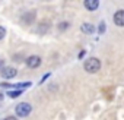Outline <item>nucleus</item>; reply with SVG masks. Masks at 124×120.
<instances>
[{
  "label": "nucleus",
  "mask_w": 124,
  "mask_h": 120,
  "mask_svg": "<svg viewBox=\"0 0 124 120\" xmlns=\"http://www.w3.org/2000/svg\"><path fill=\"white\" fill-rule=\"evenodd\" d=\"M83 69H85L88 73H96V72L101 69V60L96 59V57L88 59L86 62L83 63Z\"/></svg>",
  "instance_id": "f257e3e1"
},
{
  "label": "nucleus",
  "mask_w": 124,
  "mask_h": 120,
  "mask_svg": "<svg viewBox=\"0 0 124 120\" xmlns=\"http://www.w3.org/2000/svg\"><path fill=\"white\" fill-rule=\"evenodd\" d=\"M31 111H32V105L28 103H19L15 107V113L18 117H26L28 114H31Z\"/></svg>",
  "instance_id": "f03ea898"
},
{
  "label": "nucleus",
  "mask_w": 124,
  "mask_h": 120,
  "mask_svg": "<svg viewBox=\"0 0 124 120\" xmlns=\"http://www.w3.org/2000/svg\"><path fill=\"white\" fill-rule=\"evenodd\" d=\"M0 73H2V76H3L5 79H12V78H15V76L18 75V70H16L15 68L8 66V68H3Z\"/></svg>",
  "instance_id": "7ed1b4c3"
},
{
  "label": "nucleus",
  "mask_w": 124,
  "mask_h": 120,
  "mask_svg": "<svg viewBox=\"0 0 124 120\" xmlns=\"http://www.w3.org/2000/svg\"><path fill=\"white\" fill-rule=\"evenodd\" d=\"M26 65H28V68H31V69L38 68V66L41 65V57H39V56H29V57L26 59Z\"/></svg>",
  "instance_id": "20e7f679"
},
{
  "label": "nucleus",
  "mask_w": 124,
  "mask_h": 120,
  "mask_svg": "<svg viewBox=\"0 0 124 120\" xmlns=\"http://www.w3.org/2000/svg\"><path fill=\"white\" fill-rule=\"evenodd\" d=\"M114 24L117 26H124V9H120L114 13Z\"/></svg>",
  "instance_id": "39448f33"
},
{
  "label": "nucleus",
  "mask_w": 124,
  "mask_h": 120,
  "mask_svg": "<svg viewBox=\"0 0 124 120\" xmlns=\"http://www.w3.org/2000/svg\"><path fill=\"white\" fill-rule=\"evenodd\" d=\"M85 8L89 10V12H92V10H96L98 8H99V2L98 0H85Z\"/></svg>",
  "instance_id": "423d86ee"
},
{
  "label": "nucleus",
  "mask_w": 124,
  "mask_h": 120,
  "mask_svg": "<svg viewBox=\"0 0 124 120\" xmlns=\"http://www.w3.org/2000/svg\"><path fill=\"white\" fill-rule=\"evenodd\" d=\"M80 29H82V32H85V34H93V32H95V26H93L92 24H89V22H83L82 26H80Z\"/></svg>",
  "instance_id": "0eeeda50"
},
{
  "label": "nucleus",
  "mask_w": 124,
  "mask_h": 120,
  "mask_svg": "<svg viewBox=\"0 0 124 120\" xmlns=\"http://www.w3.org/2000/svg\"><path fill=\"white\" fill-rule=\"evenodd\" d=\"M22 94H23L22 89H13V91H9V92H8V97H9V98H18V97H21Z\"/></svg>",
  "instance_id": "6e6552de"
},
{
  "label": "nucleus",
  "mask_w": 124,
  "mask_h": 120,
  "mask_svg": "<svg viewBox=\"0 0 124 120\" xmlns=\"http://www.w3.org/2000/svg\"><path fill=\"white\" fill-rule=\"evenodd\" d=\"M57 28H58V31H61V32H63V31H66V29H69L70 28V24L69 22H60L58 25H57Z\"/></svg>",
  "instance_id": "1a4fd4ad"
},
{
  "label": "nucleus",
  "mask_w": 124,
  "mask_h": 120,
  "mask_svg": "<svg viewBox=\"0 0 124 120\" xmlns=\"http://www.w3.org/2000/svg\"><path fill=\"white\" fill-rule=\"evenodd\" d=\"M28 86H31V82H21V84L13 85V88H16V89H25Z\"/></svg>",
  "instance_id": "9d476101"
},
{
  "label": "nucleus",
  "mask_w": 124,
  "mask_h": 120,
  "mask_svg": "<svg viewBox=\"0 0 124 120\" xmlns=\"http://www.w3.org/2000/svg\"><path fill=\"white\" fill-rule=\"evenodd\" d=\"M98 31H99V34H104V32H105V22H101V25H99Z\"/></svg>",
  "instance_id": "9b49d317"
},
{
  "label": "nucleus",
  "mask_w": 124,
  "mask_h": 120,
  "mask_svg": "<svg viewBox=\"0 0 124 120\" xmlns=\"http://www.w3.org/2000/svg\"><path fill=\"white\" fill-rule=\"evenodd\" d=\"M5 35H6V29H5L3 26H0V40H3Z\"/></svg>",
  "instance_id": "f8f14e48"
},
{
  "label": "nucleus",
  "mask_w": 124,
  "mask_h": 120,
  "mask_svg": "<svg viewBox=\"0 0 124 120\" xmlns=\"http://www.w3.org/2000/svg\"><path fill=\"white\" fill-rule=\"evenodd\" d=\"M48 76H50V73H47V75H44V76L41 78V81H39V84H42V82H45V79H47Z\"/></svg>",
  "instance_id": "ddd939ff"
},
{
  "label": "nucleus",
  "mask_w": 124,
  "mask_h": 120,
  "mask_svg": "<svg viewBox=\"0 0 124 120\" xmlns=\"http://www.w3.org/2000/svg\"><path fill=\"white\" fill-rule=\"evenodd\" d=\"M3 120H18L16 117H13V116H8V117H5Z\"/></svg>",
  "instance_id": "4468645a"
},
{
  "label": "nucleus",
  "mask_w": 124,
  "mask_h": 120,
  "mask_svg": "<svg viewBox=\"0 0 124 120\" xmlns=\"http://www.w3.org/2000/svg\"><path fill=\"white\" fill-rule=\"evenodd\" d=\"M5 68V62H3V60L2 59H0V72H2V69Z\"/></svg>",
  "instance_id": "2eb2a0df"
},
{
  "label": "nucleus",
  "mask_w": 124,
  "mask_h": 120,
  "mask_svg": "<svg viewBox=\"0 0 124 120\" xmlns=\"http://www.w3.org/2000/svg\"><path fill=\"white\" fill-rule=\"evenodd\" d=\"M85 54H86V51H85V50H82V51L79 53V59H82V57H83Z\"/></svg>",
  "instance_id": "dca6fc26"
}]
</instances>
